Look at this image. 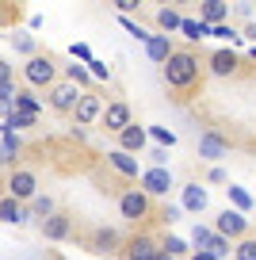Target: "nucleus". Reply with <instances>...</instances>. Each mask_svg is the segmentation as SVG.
<instances>
[{
  "mask_svg": "<svg viewBox=\"0 0 256 260\" xmlns=\"http://www.w3.org/2000/svg\"><path fill=\"white\" fill-rule=\"evenodd\" d=\"M180 31H184V39H187V42L210 39V27H207V23H199V19H184V23H180Z\"/></svg>",
  "mask_w": 256,
  "mask_h": 260,
  "instance_id": "nucleus-21",
  "label": "nucleus"
},
{
  "mask_svg": "<svg viewBox=\"0 0 256 260\" xmlns=\"http://www.w3.org/2000/svg\"><path fill=\"white\" fill-rule=\"evenodd\" d=\"M157 241H153V237H134V241H130V249H126V256L130 260H157Z\"/></svg>",
  "mask_w": 256,
  "mask_h": 260,
  "instance_id": "nucleus-16",
  "label": "nucleus"
},
{
  "mask_svg": "<svg viewBox=\"0 0 256 260\" xmlns=\"http://www.w3.org/2000/svg\"><path fill=\"white\" fill-rule=\"evenodd\" d=\"M149 138H157L161 149H172V146H176V134H172L168 126H149Z\"/></svg>",
  "mask_w": 256,
  "mask_h": 260,
  "instance_id": "nucleus-27",
  "label": "nucleus"
},
{
  "mask_svg": "<svg viewBox=\"0 0 256 260\" xmlns=\"http://www.w3.org/2000/svg\"><path fill=\"white\" fill-rule=\"evenodd\" d=\"M207 252H210V256H226V252H230V241H226V237H210V245H207Z\"/></svg>",
  "mask_w": 256,
  "mask_h": 260,
  "instance_id": "nucleus-31",
  "label": "nucleus"
},
{
  "mask_svg": "<svg viewBox=\"0 0 256 260\" xmlns=\"http://www.w3.org/2000/svg\"><path fill=\"white\" fill-rule=\"evenodd\" d=\"M161 252H168V256L176 260V256H184V252H187V245H184V241H180V237H168V241H165V245H161Z\"/></svg>",
  "mask_w": 256,
  "mask_h": 260,
  "instance_id": "nucleus-30",
  "label": "nucleus"
},
{
  "mask_svg": "<svg viewBox=\"0 0 256 260\" xmlns=\"http://www.w3.org/2000/svg\"><path fill=\"white\" fill-rule=\"evenodd\" d=\"M226 195H230V203H233V211H237V214H248V211H252V195H248L245 187L230 184V187H226Z\"/></svg>",
  "mask_w": 256,
  "mask_h": 260,
  "instance_id": "nucleus-20",
  "label": "nucleus"
},
{
  "mask_svg": "<svg viewBox=\"0 0 256 260\" xmlns=\"http://www.w3.org/2000/svg\"><path fill=\"white\" fill-rule=\"evenodd\" d=\"M73 57H77V61H84V65H88V61H92V50L84 46V42H73Z\"/></svg>",
  "mask_w": 256,
  "mask_h": 260,
  "instance_id": "nucleus-33",
  "label": "nucleus"
},
{
  "mask_svg": "<svg viewBox=\"0 0 256 260\" xmlns=\"http://www.w3.org/2000/svg\"><path fill=\"white\" fill-rule=\"evenodd\" d=\"M199 157H203V161H222V157H226V142L218 138V134H210V130L199 134Z\"/></svg>",
  "mask_w": 256,
  "mask_h": 260,
  "instance_id": "nucleus-15",
  "label": "nucleus"
},
{
  "mask_svg": "<svg viewBox=\"0 0 256 260\" xmlns=\"http://www.w3.org/2000/svg\"><path fill=\"white\" fill-rule=\"evenodd\" d=\"M35 191H39V180H35V172H27V169H19V172H12V180H8V195L12 199H35Z\"/></svg>",
  "mask_w": 256,
  "mask_h": 260,
  "instance_id": "nucleus-3",
  "label": "nucleus"
},
{
  "mask_svg": "<svg viewBox=\"0 0 256 260\" xmlns=\"http://www.w3.org/2000/svg\"><path fill=\"white\" fill-rule=\"evenodd\" d=\"M245 35H248V39H252V42H256V23H252V27H248V31H245Z\"/></svg>",
  "mask_w": 256,
  "mask_h": 260,
  "instance_id": "nucleus-40",
  "label": "nucleus"
},
{
  "mask_svg": "<svg viewBox=\"0 0 256 260\" xmlns=\"http://www.w3.org/2000/svg\"><path fill=\"white\" fill-rule=\"evenodd\" d=\"M84 69H88V77H92V81H107V77H111V69H107V65L100 61V57H92V61L84 65Z\"/></svg>",
  "mask_w": 256,
  "mask_h": 260,
  "instance_id": "nucleus-29",
  "label": "nucleus"
},
{
  "mask_svg": "<svg viewBox=\"0 0 256 260\" xmlns=\"http://www.w3.org/2000/svg\"><path fill=\"white\" fill-rule=\"evenodd\" d=\"M69 230H73V222L65 218V214H50V218H42V237H46V241H65V237H69Z\"/></svg>",
  "mask_w": 256,
  "mask_h": 260,
  "instance_id": "nucleus-11",
  "label": "nucleus"
},
{
  "mask_svg": "<svg viewBox=\"0 0 256 260\" xmlns=\"http://www.w3.org/2000/svg\"><path fill=\"white\" fill-rule=\"evenodd\" d=\"M12 42H16L19 54H31V50H35V39H31V35H19V39H12Z\"/></svg>",
  "mask_w": 256,
  "mask_h": 260,
  "instance_id": "nucleus-34",
  "label": "nucleus"
},
{
  "mask_svg": "<svg viewBox=\"0 0 256 260\" xmlns=\"http://www.w3.org/2000/svg\"><path fill=\"white\" fill-rule=\"evenodd\" d=\"M0 199H4V195H0Z\"/></svg>",
  "mask_w": 256,
  "mask_h": 260,
  "instance_id": "nucleus-42",
  "label": "nucleus"
},
{
  "mask_svg": "<svg viewBox=\"0 0 256 260\" xmlns=\"http://www.w3.org/2000/svg\"><path fill=\"white\" fill-rule=\"evenodd\" d=\"M23 77H27V84H35V88H46V84L54 81V61L35 54L31 61L23 65Z\"/></svg>",
  "mask_w": 256,
  "mask_h": 260,
  "instance_id": "nucleus-2",
  "label": "nucleus"
},
{
  "mask_svg": "<svg viewBox=\"0 0 256 260\" xmlns=\"http://www.w3.org/2000/svg\"><path fill=\"white\" fill-rule=\"evenodd\" d=\"M65 77H69V84H77V88L92 84V77H88V69H84V65H69V69H65Z\"/></svg>",
  "mask_w": 256,
  "mask_h": 260,
  "instance_id": "nucleus-25",
  "label": "nucleus"
},
{
  "mask_svg": "<svg viewBox=\"0 0 256 260\" xmlns=\"http://www.w3.org/2000/svg\"><path fill=\"white\" fill-rule=\"evenodd\" d=\"M27 218H31V214H27V207L19 203V199H12V195L0 199V222H8V226H23Z\"/></svg>",
  "mask_w": 256,
  "mask_h": 260,
  "instance_id": "nucleus-12",
  "label": "nucleus"
},
{
  "mask_svg": "<svg viewBox=\"0 0 256 260\" xmlns=\"http://www.w3.org/2000/svg\"><path fill=\"white\" fill-rule=\"evenodd\" d=\"M226 19H230V4H222V0H203V8H199V23H207V27H222Z\"/></svg>",
  "mask_w": 256,
  "mask_h": 260,
  "instance_id": "nucleus-10",
  "label": "nucleus"
},
{
  "mask_svg": "<svg viewBox=\"0 0 256 260\" xmlns=\"http://www.w3.org/2000/svg\"><path fill=\"white\" fill-rule=\"evenodd\" d=\"M210 237H214V230L210 226H195V234H191V245H195V252H203L210 245Z\"/></svg>",
  "mask_w": 256,
  "mask_h": 260,
  "instance_id": "nucleus-28",
  "label": "nucleus"
},
{
  "mask_svg": "<svg viewBox=\"0 0 256 260\" xmlns=\"http://www.w3.org/2000/svg\"><path fill=\"white\" fill-rule=\"evenodd\" d=\"M107 161H111L122 176H138V172H142V169H138V157H134V153H122V149H111V153H107Z\"/></svg>",
  "mask_w": 256,
  "mask_h": 260,
  "instance_id": "nucleus-18",
  "label": "nucleus"
},
{
  "mask_svg": "<svg viewBox=\"0 0 256 260\" xmlns=\"http://www.w3.org/2000/svg\"><path fill=\"white\" fill-rule=\"evenodd\" d=\"M27 214H31V218H50V214H54V199H50V195H35Z\"/></svg>",
  "mask_w": 256,
  "mask_h": 260,
  "instance_id": "nucleus-22",
  "label": "nucleus"
},
{
  "mask_svg": "<svg viewBox=\"0 0 256 260\" xmlns=\"http://www.w3.org/2000/svg\"><path fill=\"white\" fill-rule=\"evenodd\" d=\"M119 149L122 153H142L145 149V130L138 126V122H130V126L119 134Z\"/></svg>",
  "mask_w": 256,
  "mask_h": 260,
  "instance_id": "nucleus-13",
  "label": "nucleus"
},
{
  "mask_svg": "<svg viewBox=\"0 0 256 260\" xmlns=\"http://www.w3.org/2000/svg\"><path fill=\"white\" fill-rule=\"evenodd\" d=\"M115 8H119V16H130L138 8V0H115Z\"/></svg>",
  "mask_w": 256,
  "mask_h": 260,
  "instance_id": "nucleus-36",
  "label": "nucleus"
},
{
  "mask_svg": "<svg viewBox=\"0 0 256 260\" xmlns=\"http://www.w3.org/2000/svg\"><path fill=\"white\" fill-rule=\"evenodd\" d=\"M252 57H256V46H252Z\"/></svg>",
  "mask_w": 256,
  "mask_h": 260,
  "instance_id": "nucleus-41",
  "label": "nucleus"
},
{
  "mask_svg": "<svg viewBox=\"0 0 256 260\" xmlns=\"http://www.w3.org/2000/svg\"><path fill=\"white\" fill-rule=\"evenodd\" d=\"M210 180H214V184H226V172H222V169L214 165V169H210Z\"/></svg>",
  "mask_w": 256,
  "mask_h": 260,
  "instance_id": "nucleus-38",
  "label": "nucleus"
},
{
  "mask_svg": "<svg viewBox=\"0 0 256 260\" xmlns=\"http://www.w3.org/2000/svg\"><path fill=\"white\" fill-rule=\"evenodd\" d=\"M180 214H184V211H180V207H165V214H161V218H165L168 226H172V222H180Z\"/></svg>",
  "mask_w": 256,
  "mask_h": 260,
  "instance_id": "nucleus-37",
  "label": "nucleus"
},
{
  "mask_svg": "<svg viewBox=\"0 0 256 260\" xmlns=\"http://www.w3.org/2000/svg\"><path fill=\"white\" fill-rule=\"evenodd\" d=\"M191 260H218V256H210V252H207V249H203V252H195V256H191Z\"/></svg>",
  "mask_w": 256,
  "mask_h": 260,
  "instance_id": "nucleus-39",
  "label": "nucleus"
},
{
  "mask_svg": "<svg viewBox=\"0 0 256 260\" xmlns=\"http://www.w3.org/2000/svg\"><path fill=\"white\" fill-rule=\"evenodd\" d=\"M119 211H122V218H130V222L145 218V211H149L145 191H122V195H119Z\"/></svg>",
  "mask_w": 256,
  "mask_h": 260,
  "instance_id": "nucleus-4",
  "label": "nucleus"
},
{
  "mask_svg": "<svg viewBox=\"0 0 256 260\" xmlns=\"http://www.w3.org/2000/svg\"><path fill=\"white\" fill-rule=\"evenodd\" d=\"M157 23L165 27V31H180V23H184V16H180L176 8H161V12H157Z\"/></svg>",
  "mask_w": 256,
  "mask_h": 260,
  "instance_id": "nucleus-23",
  "label": "nucleus"
},
{
  "mask_svg": "<svg viewBox=\"0 0 256 260\" xmlns=\"http://www.w3.org/2000/svg\"><path fill=\"white\" fill-rule=\"evenodd\" d=\"M180 211L203 214V211H207V187H203V184H187V187H184V203H180Z\"/></svg>",
  "mask_w": 256,
  "mask_h": 260,
  "instance_id": "nucleus-14",
  "label": "nucleus"
},
{
  "mask_svg": "<svg viewBox=\"0 0 256 260\" xmlns=\"http://www.w3.org/2000/svg\"><path fill=\"white\" fill-rule=\"evenodd\" d=\"M233 69H237V57H233V50H218V54L210 57V73H218V77H230Z\"/></svg>",
  "mask_w": 256,
  "mask_h": 260,
  "instance_id": "nucleus-19",
  "label": "nucleus"
},
{
  "mask_svg": "<svg viewBox=\"0 0 256 260\" xmlns=\"http://www.w3.org/2000/svg\"><path fill=\"white\" fill-rule=\"evenodd\" d=\"M195 77H199V57L187 54V50H172L165 61V81L172 88H191Z\"/></svg>",
  "mask_w": 256,
  "mask_h": 260,
  "instance_id": "nucleus-1",
  "label": "nucleus"
},
{
  "mask_svg": "<svg viewBox=\"0 0 256 260\" xmlns=\"http://www.w3.org/2000/svg\"><path fill=\"white\" fill-rule=\"evenodd\" d=\"M84 96V92L77 88V84H57V88H50V107H57V111H73L77 107V100Z\"/></svg>",
  "mask_w": 256,
  "mask_h": 260,
  "instance_id": "nucleus-7",
  "label": "nucleus"
},
{
  "mask_svg": "<svg viewBox=\"0 0 256 260\" xmlns=\"http://www.w3.org/2000/svg\"><path fill=\"white\" fill-rule=\"evenodd\" d=\"M0 88H12V65L0 61Z\"/></svg>",
  "mask_w": 256,
  "mask_h": 260,
  "instance_id": "nucleus-35",
  "label": "nucleus"
},
{
  "mask_svg": "<svg viewBox=\"0 0 256 260\" xmlns=\"http://www.w3.org/2000/svg\"><path fill=\"white\" fill-rule=\"evenodd\" d=\"M73 111H77V126H88V122H96L100 115H104V104H100V96H88V92H84Z\"/></svg>",
  "mask_w": 256,
  "mask_h": 260,
  "instance_id": "nucleus-9",
  "label": "nucleus"
},
{
  "mask_svg": "<svg viewBox=\"0 0 256 260\" xmlns=\"http://www.w3.org/2000/svg\"><path fill=\"white\" fill-rule=\"evenodd\" d=\"M16 149H19V138L16 134H4V142H0V165H8L16 157Z\"/></svg>",
  "mask_w": 256,
  "mask_h": 260,
  "instance_id": "nucleus-26",
  "label": "nucleus"
},
{
  "mask_svg": "<svg viewBox=\"0 0 256 260\" xmlns=\"http://www.w3.org/2000/svg\"><path fill=\"white\" fill-rule=\"evenodd\" d=\"M142 187H145V195H168L172 191V172L168 169H145Z\"/></svg>",
  "mask_w": 256,
  "mask_h": 260,
  "instance_id": "nucleus-6",
  "label": "nucleus"
},
{
  "mask_svg": "<svg viewBox=\"0 0 256 260\" xmlns=\"http://www.w3.org/2000/svg\"><path fill=\"white\" fill-rule=\"evenodd\" d=\"M245 230H248V218H245V214H237V211H222V214H218V226H214L218 237H226V241H230V237H241Z\"/></svg>",
  "mask_w": 256,
  "mask_h": 260,
  "instance_id": "nucleus-5",
  "label": "nucleus"
},
{
  "mask_svg": "<svg viewBox=\"0 0 256 260\" xmlns=\"http://www.w3.org/2000/svg\"><path fill=\"white\" fill-rule=\"evenodd\" d=\"M96 252H115V245H119V237H115V230H100L96 234Z\"/></svg>",
  "mask_w": 256,
  "mask_h": 260,
  "instance_id": "nucleus-24",
  "label": "nucleus"
},
{
  "mask_svg": "<svg viewBox=\"0 0 256 260\" xmlns=\"http://www.w3.org/2000/svg\"><path fill=\"white\" fill-rule=\"evenodd\" d=\"M145 54H149V61H168V54H172V46H168V35H149V42H145Z\"/></svg>",
  "mask_w": 256,
  "mask_h": 260,
  "instance_id": "nucleus-17",
  "label": "nucleus"
},
{
  "mask_svg": "<svg viewBox=\"0 0 256 260\" xmlns=\"http://www.w3.org/2000/svg\"><path fill=\"white\" fill-rule=\"evenodd\" d=\"M100 122H104L107 130H115V134H122V130L130 126V107L126 104H107L104 115H100Z\"/></svg>",
  "mask_w": 256,
  "mask_h": 260,
  "instance_id": "nucleus-8",
  "label": "nucleus"
},
{
  "mask_svg": "<svg viewBox=\"0 0 256 260\" xmlns=\"http://www.w3.org/2000/svg\"><path fill=\"white\" fill-rule=\"evenodd\" d=\"M233 256H237V260H256V241H241Z\"/></svg>",
  "mask_w": 256,
  "mask_h": 260,
  "instance_id": "nucleus-32",
  "label": "nucleus"
}]
</instances>
